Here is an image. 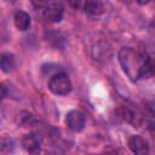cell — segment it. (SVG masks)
Returning <instances> with one entry per match:
<instances>
[{
	"instance_id": "obj_1",
	"label": "cell",
	"mask_w": 155,
	"mask_h": 155,
	"mask_svg": "<svg viewBox=\"0 0 155 155\" xmlns=\"http://www.w3.org/2000/svg\"><path fill=\"white\" fill-rule=\"evenodd\" d=\"M147 57L148 56L139 53L130 47H124L119 52V61L121 63V67L128 75V78L133 81L139 79V74Z\"/></svg>"
},
{
	"instance_id": "obj_2",
	"label": "cell",
	"mask_w": 155,
	"mask_h": 155,
	"mask_svg": "<svg viewBox=\"0 0 155 155\" xmlns=\"http://www.w3.org/2000/svg\"><path fill=\"white\" fill-rule=\"evenodd\" d=\"M48 90L58 96L68 94L71 91V82L67 74L64 73H57L48 80Z\"/></svg>"
},
{
	"instance_id": "obj_3",
	"label": "cell",
	"mask_w": 155,
	"mask_h": 155,
	"mask_svg": "<svg viewBox=\"0 0 155 155\" xmlns=\"http://www.w3.org/2000/svg\"><path fill=\"white\" fill-rule=\"evenodd\" d=\"M65 124L73 132H81L86 125V117L80 110H70L67 114Z\"/></svg>"
},
{
	"instance_id": "obj_4",
	"label": "cell",
	"mask_w": 155,
	"mask_h": 155,
	"mask_svg": "<svg viewBox=\"0 0 155 155\" xmlns=\"http://www.w3.org/2000/svg\"><path fill=\"white\" fill-rule=\"evenodd\" d=\"M63 6L61 2H48L44 8V18L48 23H58L63 18Z\"/></svg>"
},
{
	"instance_id": "obj_5",
	"label": "cell",
	"mask_w": 155,
	"mask_h": 155,
	"mask_svg": "<svg viewBox=\"0 0 155 155\" xmlns=\"http://www.w3.org/2000/svg\"><path fill=\"white\" fill-rule=\"evenodd\" d=\"M128 148L134 155H149L150 149L147 140L140 136H131L128 139Z\"/></svg>"
},
{
	"instance_id": "obj_6",
	"label": "cell",
	"mask_w": 155,
	"mask_h": 155,
	"mask_svg": "<svg viewBox=\"0 0 155 155\" xmlns=\"http://www.w3.org/2000/svg\"><path fill=\"white\" fill-rule=\"evenodd\" d=\"M22 145L29 155H39L40 154V138L35 133L25 134L22 139Z\"/></svg>"
},
{
	"instance_id": "obj_7",
	"label": "cell",
	"mask_w": 155,
	"mask_h": 155,
	"mask_svg": "<svg viewBox=\"0 0 155 155\" xmlns=\"http://www.w3.org/2000/svg\"><path fill=\"white\" fill-rule=\"evenodd\" d=\"M13 22H15V25L18 30L21 31H25L29 27H30V17L27 12L24 11H21L18 10L15 16H13Z\"/></svg>"
},
{
	"instance_id": "obj_8",
	"label": "cell",
	"mask_w": 155,
	"mask_h": 155,
	"mask_svg": "<svg viewBox=\"0 0 155 155\" xmlns=\"http://www.w3.org/2000/svg\"><path fill=\"white\" fill-rule=\"evenodd\" d=\"M84 10L86 13L92 15V16H98L101 13H103L104 11V6L101 1H96V0H88L85 2L84 5Z\"/></svg>"
},
{
	"instance_id": "obj_9",
	"label": "cell",
	"mask_w": 155,
	"mask_h": 155,
	"mask_svg": "<svg viewBox=\"0 0 155 155\" xmlns=\"http://www.w3.org/2000/svg\"><path fill=\"white\" fill-rule=\"evenodd\" d=\"M155 74V59L151 57H147L140 74H139V79H149Z\"/></svg>"
},
{
	"instance_id": "obj_10",
	"label": "cell",
	"mask_w": 155,
	"mask_h": 155,
	"mask_svg": "<svg viewBox=\"0 0 155 155\" xmlns=\"http://www.w3.org/2000/svg\"><path fill=\"white\" fill-rule=\"evenodd\" d=\"M13 64H15L13 54H11V53H2V54H1L0 65H1V70H2L4 73L10 71V70L13 68Z\"/></svg>"
},
{
	"instance_id": "obj_11",
	"label": "cell",
	"mask_w": 155,
	"mask_h": 155,
	"mask_svg": "<svg viewBox=\"0 0 155 155\" xmlns=\"http://www.w3.org/2000/svg\"><path fill=\"white\" fill-rule=\"evenodd\" d=\"M119 115L127 122H131V124H134V125H138L137 124V116H134V113L132 110H130L128 108H120L119 109Z\"/></svg>"
},
{
	"instance_id": "obj_12",
	"label": "cell",
	"mask_w": 155,
	"mask_h": 155,
	"mask_svg": "<svg viewBox=\"0 0 155 155\" xmlns=\"http://www.w3.org/2000/svg\"><path fill=\"white\" fill-rule=\"evenodd\" d=\"M13 143H12V140L11 139H7V138H2V140H1V153L2 154H5L6 153V150L10 153V150H12V148H13V145H12Z\"/></svg>"
},
{
	"instance_id": "obj_13",
	"label": "cell",
	"mask_w": 155,
	"mask_h": 155,
	"mask_svg": "<svg viewBox=\"0 0 155 155\" xmlns=\"http://www.w3.org/2000/svg\"><path fill=\"white\" fill-rule=\"evenodd\" d=\"M153 137H154V139H155V130L153 131Z\"/></svg>"
}]
</instances>
